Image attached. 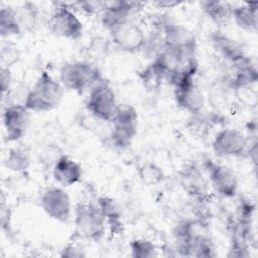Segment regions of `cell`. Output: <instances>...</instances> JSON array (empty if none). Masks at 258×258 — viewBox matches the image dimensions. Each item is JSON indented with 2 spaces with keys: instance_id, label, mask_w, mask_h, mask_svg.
<instances>
[{
  "instance_id": "cell-1",
  "label": "cell",
  "mask_w": 258,
  "mask_h": 258,
  "mask_svg": "<svg viewBox=\"0 0 258 258\" xmlns=\"http://www.w3.org/2000/svg\"><path fill=\"white\" fill-rule=\"evenodd\" d=\"M64 88L48 72L42 71L26 93L23 105L30 112H48L61 102Z\"/></svg>"
},
{
  "instance_id": "cell-2",
  "label": "cell",
  "mask_w": 258,
  "mask_h": 258,
  "mask_svg": "<svg viewBox=\"0 0 258 258\" xmlns=\"http://www.w3.org/2000/svg\"><path fill=\"white\" fill-rule=\"evenodd\" d=\"M111 124L106 142L115 149L124 150L130 146L137 134L138 113L129 104H118Z\"/></svg>"
},
{
  "instance_id": "cell-3",
  "label": "cell",
  "mask_w": 258,
  "mask_h": 258,
  "mask_svg": "<svg viewBox=\"0 0 258 258\" xmlns=\"http://www.w3.org/2000/svg\"><path fill=\"white\" fill-rule=\"evenodd\" d=\"M99 69L85 60L67 62L59 70V82L67 90L83 94L86 90L92 89L102 81Z\"/></svg>"
},
{
  "instance_id": "cell-4",
  "label": "cell",
  "mask_w": 258,
  "mask_h": 258,
  "mask_svg": "<svg viewBox=\"0 0 258 258\" xmlns=\"http://www.w3.org/2000/svg\"><path fill=\"white\" fill-rule=\"evenodd\" d=\"M106 220L97 204L82 203L75 210L74 236L93 242L100 241L106 232Z\"/></svg>"
},
{
  "instance_id": "cell-5",
  "label": "cell",
  "mask_w": 258,
  "mask_h": 258,
  "mask_svg": "<svg viewBox=\"0 0 258 258\" xmlns=\"http://www.w3.org/2000/svg\"><path fill=\"white\" fill-rule=\"evenodd\" d=\"M89 91L86 101L87 111L95 119L110 123L119 104L112 87L103 79Z\"/></svg>"
},
{
  "instance_id": "cell-6",
  "label": "cell",
  "mask_w": 258,
  "mask_h": 258,
  "mask_svg": "<svg viewBox=\"0 0 258 258\" xmlns=\"http://www.w3.org/2000/svg\"><path fill=\"white\" fill-rule=\"evenodd\" d=\"M108 31L115 46L122 51L135 53L146 47L147 37L144 31L131 19L112 26Z\"/></svg>"
},
{
  "instance_id": "cell-7",
  "label": "cell",
  "mask_w": 258,
  "mask_h": 258,
  "mask_svg": "<svg viewBox=\"0 0 258 258\" xmlns=\"http://www.w3.org/2000/svg\"><path fill=\"white\" fill-rule=\"evenodd\" d=\"M162 44L188 55H196L198 42L195 33L182 24L165 20L161 25Z\"/></svg>"
},
{
  "instance_id": "cell-8",
  "label": "cell",
  "mask_w": 258,
  "mask_h": 258,
  "mask_svg": "<svg viewBox=\"0 0 258 258\" xmlns=\"http://www.w3.org/2000/svg\"><path fill=\"white\" fill-rule=\"evenodd\" d=\"M48 27L54 35L70 40L81 38L84 31L83 22L66 4L58 6L51 13L48 19Z\"/></svg>"
},
{
  "instance_id": "cell-9",
  "label": "cell",
  "mask_w": 258,
  "mask_h": 258,
  "mask_svg": "<svg viewBox=\"0 0 258 258\" xmlns=\"http://www.w3.org/2000/svg\"><path fill=\"white\" fill-rule=\"evenodd\" d=\"M248 147V138L238 129L220 130L212 142L214 153L221 158L240 157L247 153Z\"/></svg>"
},
{
  "instance_id": "cell-10",
  "label": "cell",
  "mask_w": 258,
  "mask_h": 258,
  "mask_svg": "<svg viewBox=\"0 0 258 258\" xmlns=\"http://www.w3.org/2000/svg\"><path fill=\"white\" fill-rule=\"evenodd\" d=\"M210 182L214 190L223 198H234L238 192V178L236 173L227 165L217 163L212 159L205 161Z\"/></svg>"
},
{
  "instance_id": "cell-11",
  "label": "cell",
  "mask_w": 258,
  "mask_h": 258,
  "mask_svg": "<svg viewBox=\"0 0 258 258\" xmlns=\"http://www.w3.org/2000/svg\"><path fill=\"white\" fill-rule=\"evenodd\" d=\"M43 212L52 220L64 223L72 214V202L69 194L58 186L45 189L40 199Z\"/></svg>"
},
{
  "instance_id": "cell-12",
  "label": "cell",
  "mask_w": 258,
  "mask_h": 258,
  "mask_svg": "<svg viewBox=\"0 0 258 258\" xmlns=\"http://www.w3.org/2000/svg\"><path fill=\"white\" fill-rule=\"evenodd\" d=\"M2 118L6 140L14 142L25 135L30 122V111L23 104H11L5 107Z\"/></svg>"
},
{
  "instance_id": "cell-13",
  "label": "cell",
  "mask_w": 258,
  "mask_h": 258,
  "mask_svg": "<svg viewBox=\"0 0 258 258\" xmlns=\"http://www.w3.org/2000/svg\"><path fill=\"white\" fill-rule=\"evenodd\" d=\"M173 95L177 107L191 115H199L204 109L205 97L196 80L173 87Z\"/></svg>"
},
{
  "instance_id": "cell-14",
  "label": "cell",
  "mask_w": 258,
  "mask_h": 258,
  "mask_svg": "<svg viewBox=\"0 0 258 258\" xmlns=\"http://www.w3.org/2000/svg\"><path fill=\"white\" fill-rule=\"evenodd\" d=\"M211 42L217 53L232 67L249 59L243 46L221 31H215L211 34Z\"/></svg>"
},
{
  "instance_id": "cell-15",
  "label": "cell",
  "mask_w": 258,
  "mask_h": 258,
  "mask_svg": "<svg viewBox=\"0 0 258 258\" xmlns=\"http://www.w3.org/2000/svg\"><path fill=\"white\" fill-rule=\"evenodd\" d=\"M143 3L136 1H124L117 0L111 2H105V8L102 11L101 23L105 29H109L112 26L130 19V16L138 9L142 8Z\"/></svg>"
},
{
  "instance_id": "cell-16",
  "label": "cell",
  "mask_w": 258,
  "mask_h": 258,
  "mask_svg": "<svg viewBox=\"0 0 258 258\" xmlns=\"http://www.w3.org/2000/svg\"><path fill=\"white\" fill-rule=\"evenodd\" d=\"M52 176L62 186H71L81 181L83 176L82 166L63 154L52 167Z\"/></svg>"
},
{
  "instance_id": "cell-17",
  "label": "cell",
  "mask_w": 258,
  "mask_h": 258,
  "mask_svg": "<svg viewBox=\"0 0 258 258\" xmlns=\"http://www.w3.org/2000/svg\"><path fill=\"white\" fill-rule=\"evenodd\" d=\"M257 2H245L232 9V18L236 25L245 31L257 29Z\"/></svg>"
},
{
  "instance_id": "cell-18",
  "label": "cell",
  "mask_w": 258,
  "mask_h": 258,
  "mask_svg": "<svg viewBox=\"0 0 258 258\" xmlns=\"http://www.w3.org/2000/svg\"><path fill=\"white\" fill-rule=\"evenodd\" d=\"M97 206L104 216L107 225H109L112 233H119L121 231V211L117 203L107 196L98 198Z\"/></svg>"
},
{
  "instance_id": "cell-19",
  "label": "cell",
  "mask_w": 258,
  "mask_h": 258,
  "mask_svg": "<svg viewBox=\"0 0 258 258\" xmlns=\"http://www.w3.org/2000/svg\"><path fill=\"white\" fill-rule=\"evenodd\" d=\"M201 8L216 24H224L232 18L233 6L227 1H203Z\"/></svg>"
},
{
  "instance_id": "cell-20",
  "label": "cell",
  "mask_w": 258,
  "mask_h": 258,
  "mask_svg": "<svg viewBox=\"0 0 258 258\" xmlns=\"http://www.w3.org/2000/svg\"><path fill=\"white\" fill-rule=\"evenodd\" d=\"M4 164L7 169L13 172H24L31 164V156L28 148L16 146L9 149Z\"/></svg>"
},
{
  "instance_id": "cell-21",
  "label": "cell",
  "mask_w": 258,
  "mask_h": 258,
  "mask_svg": "<svg viewBox=\"0 0 258 258\" xmlns=\"http://www.w3.org/2000/svg\"><path fill=\"white\" fill-rule=\"evenodd\" d=\"M22 32L15 8L11 6L0 9V34L3 38L19 35Z\"/></svg>"
},
{
  "instance_id": "cell-22",
  "label": "cell",
  "mask_w": 258,
  "mask_h": 258,
  "mask_svg": "<svg viewBox=\"0 0 258 258\" xmlns=\"http://www.w3.org/2000/svg\"><path fill=\"white\" fill-rule=\"evenodd\" d=\"M19 25L22 31H31L34 29L39 18V9L32 2H24L15 9Z\"/></svg>"
},
{
  "instance_id": "cell-23",
  "label": "cell",
  "mask_w": 258,
  "mask_h": 258,
  "mask_svg": "<svg viewBox=\"0 0 258 258\" xmlns=\"http://www.w3.org/2000/svg\"><path fill=\"white\" fill-rule=\"evenodd\" d=\"M130 252L134 258H152L157 255V248L150 240L134 239L130 242Z\"/></svg>"
},
{
  "instance_id": "cell-24",
  "label": "cell",
  "mask_w": 258,
  "mask_h": 258,
  "mask_svg": "<svg viewBox=\"0 0 258 258\" xmlns=\"http://www.w3.org/2000/svg\"><path fill=\"white\" fill-rule=\"evenodd\" d=\"M139 175L142 181L148 185L159 184L164 179V172L162 168L152 162L143 164L139 169Z\"/></svg>"
},
{
  "instance_id": "cell-25",
  "label": "cell",
  "mask_w": 258,
  "mask_h": 258,
  "mask_svg": "<svg viewBox=\"0 0 258 258\" xmlns=\"http://www.w3.org/2000/svg\"><path fill=\"white\" fill-rule=\"evenodd\" d=\"M140 77L144 86L149 89L157 88L164 81V77L162 73L153 62L149 63L144 69V71L141 72Z\"/></svg>"
},
{
  "instance_id": "cell-26",
  "label": "cell",
  "mask_w": 258,
  "mask_h": 258,
  "mask_svg": "<svg viewBox=\"0 0 258 258\" xmlns=\"http://www.w3.org/2000/svg\"><path fill=\"white\" fill-rule=\"evenodd\" d=\"M64 153L61 151V149L54 144H49L45 146L40 154H39V162H41L42 165L46 167H52L57 162V160L63 155Z\"/></svg>"
},
{
  "instance_id": "cell-27",
  "label": "cell",
  "mask_w": 258,
  "mask_h": 258,
  "mask_svg": "<svg viewBox=\"0 0 258 258\" xmlns=\"http://www.w3.org/2000/svg\"><path fill=\"white\" fill-rule=\"evenodd\" d=\"M20 57V52L18 47L13 42H6L1 48V62L2 67L10 69L12 64L17 62Z\"/></svg>"
},
{
  "instance_id": "cell-28",
  "label": "cell",
  "mask_w": 258,
  "mask_h": 258,
  "mask_svg": "<svg viewBox=\"0 0 258 258\" xmlns=\"http://www.w3.org/2000/svg\"><path fill=\"white\" fill-rule=\"evenodd\" d=\"M79 7L89 14H94L98 12H102L105 8V2H99V1H82L77 2Z\"/></svg>"
},
{
  "instance_id": "cell-29",
  "label": "cell",
  "mask_w": 258,
  "mask_h": 258,
  "mask_svg": "<svg viewBox=\"0 0 258 258\" xmlns=\"http://www.w3.org/2000/svg\"><path fill=\"white\" fill-rule=\"evenodd\" d=\"M11 82H12V76L10 69L1 67V92L3 98H5L6 94L9 96L10 89H11Z\"/></svg>"
},
{
  "instance_id": "cell-30",
  "label": "cell",
  "mask_w": 258,
  "mask_h": 258,
  "mask_svg": "<svg viewBox=\"0 0 258 258\" xmlns=\"http://www.w3.org/2000/svg\"><path fill=\"white\" fill-rule=\"evenodd\" d=\"M61 257H66V258H81V257H85L86 254L84 253V251L80 248H78L75 245H68L66 246L60 253Z\"/></svg>"
},
{
  "instance_id": "cell-31",
  "label": "cell",
  "mask_w": 258,
  "mask_h": 258,
  "mask_svg": "<svg viewBox=\"0 0 258 258\" xmlns=\"http://www.w3.org/2000/svg\"><path fill=\"white\" fill-rule=\"evenodd\" d=\"M181 2L174 1V0H159L157 2H154L155 5L161 8H173L175 6H178Z\"/></svg>"
}]
</instances>
